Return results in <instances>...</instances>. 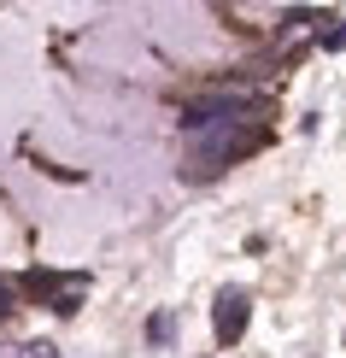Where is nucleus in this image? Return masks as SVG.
<instances>
[{"label": "nucleus", "mask_w": 346, "mask_h": 358, "mask_svg": "<svg viewBox=\"0 0 346 358\" xmlns=\"http://www.w3.org/2000/svg\"><path fill=\"white\" fill-rule=\"evenodd\" d=\"M24 294H29V300H41L48 311H59V317H71V311L82 306V294H88V271H71V276L29 271V276H24Z\"/></svg>", "instance_id": "obj_2"}, {"label": "nucleus", "mask_w": 346, "mask_h": 358, "mask_svg": "<svg viewBox=\"0 0 346 358\" xmlns=\"http://www.w3.org/2000/svg\"><path fill=\"white\" fill-rule=\"evenodd\" d=\"M323 48H346V18H340V24L329 29V36H323Z\"/></svg>", "instance_id": "obj_7"}, {"label": "nucleus", "mask_w": 346, "mask_h": 358, "mask_svg": "<svg viewBox=\"0 0 346 358\" xmlns=\"http://www.w3.org/2000/svg\"><path fill=\"white\" fill-rule=\"evenodd\" d=\"M24 358H59V347H53V341H29Z\"/></svg>", "instance_id": "obj_4"}, {"label": "nucleus", "mask_w": 346, "mask_h": 358, "mask_svg": "<svg viewBox=\"0 0 346 358\" xmlns=\"http://www.w3.org/2000/svg\"><path fill=\"white\" fill-rule=\"evenodd\" d=\"M259 141H264V129H240V124L206 129V136L194 141V165H200V176H206V171L229 165V159H240V153H252V147H259Z\"/></svg>", "instance_id": "obj_1"}, {"label": "nucleus", "mask_w": 346, "mask_h": 358, "mask_svg": "<svg viewBox=\"0 0 346 358\" xmlns=\"http://www.w3.org/2000/svg\"><path fill=\"white\" fill-rule=\"evenodd\" d=\"M18 311V300H12V282H0V317H12Z\"/></svg>", "instance_id": "obj_6"}, {"label": "nucleus", "mask_w": 346, "mask_h": 358, "mask_svg": "<svg viewBox=\"0 0 346 358\" xmlns=\"http://www.w3.org/2000/svg\"><path fill=\"white\" fill-rule=\"evenodd\" d=\"M147 335H153V341H171V317H164V311H159V317L147 323Z\"/></svg>", "instance_id": "obj_5"}, {"label": "nucleus", "mask_w": 346, "mask_h": 358, "mask_svg": "<svg viewBox=\"0 0 346 358\" xmlns=\"http://www.w3.org/2000/svg\"><path fill=\"white\" fill-rule=\"evenodd\" d=\"M247 317H252V294L247 288H223L217 306H212V335L223 347H235V341L247 335Z\"/></svg>", "instance_id": "obj_3"}]
</instances>
